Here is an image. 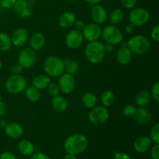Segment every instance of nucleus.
<instances>
[{
  "instance_id": "nucleus-12",
  "label": "nucleus",
  "mask_w": 159,
  "mask_h": 159,
  "mask_svg": "<svg viewBox=\"0 0 159 159\" xmlns=\"http://www.w3.org/2000/svg\"><path fill=\"white\" fill-rule=\"evenodd\" d=\"M84 37L82 31L72 30L69 31L65 37V43L70 49H78L82 46Z\"/></svg>"
},
{
  "instance_id": "nucleus-23",
  "label": "nucleus",
  "mask_w": 159,
  "mask_h": 159,
  "mask_svg": "<svg viewBox=\"0 0 159 159\" xmlns=\"http://www.w3.org/2000/svg\"><path fill=\"white\" fill-rule=\"evenodd\" d=\"M51 83V79L48 75H39L33 79V86L37 89H44Z\"/></svg>"
},
{
  "instance_id": "nucleus-10",
  "label": "nucleus",
  "mask_w": 159,
  "mask_h": 159,
  "mask_svg": "<svg viewBox=\"0 0 159 159\" xmlns=\"http://www.w3.org/2000/svg\"><path fill=\"white\" fill-rule=\"evenodd\" d=\"M84 39L89 42L96 41L102 35V28L97 23H88L85 24L82 30Z\"/></svg>"
},
{
  "instance_id": "nucleus-11",
  "label": "nucleus",
  "mask_w": 159,
  "mask_h": 159,
  "mask_svg": "<svg viewBox=\"0 0 159 159\" xmlns=\"http://www.w3.org/2000/svg\"><path fill=\"white\" fill-rule=\"evenodd\" d=\"M58 86L61 91L65 94H69L74 91L75 88V80L72 75L64 72L59 76Z\"/></svg>"
},
{
  "instance_id": "nucleus-1",
  "label": "nucleus",
  "mask_w": 159,
  "mask_h": 159,
  "mask_svg": "<svg viewBox=\"0 0 159 159\" xmlns=\"http://www.w3.org/2000/svg\"><path fill=\"white\" fill-rule=\"evenodd\" d=\"M88 146V140L82 134H71L65 140L64 149L68 154L77 155L82 153Z\"/></svg>"
},
{
  "instance_id": "nucleus-41",
  "label": "nucleus",
  "mask_w": 159,
  "mask_h": 159,
  "mask_svg": "<svg viewBox=\"0 0 159 159\" xmlns=\"http://www.w3.org/2000/svg\"><path fill=\"white\" fill-rule=\"evenodd\" d=\"M151 155L153 159H159V144H155V146L152 148Z\"/></svg>"
},
{
  "instance_id": "nucleus-18",
  "label": "nucleus",
  "mask_w": 159,
  "mask_h": 159,
  "mask_svg": "<svg viewBox=\"0 0 159 159\" xmlns=\"http://www.w3.org/2000/svg\"><path fill=\"white\" fill-rule=\"evenodd\" d=\"M152 140L146 136H141L137 138L134 144V147L136 152L139 153H144L147 152L152 146Z\"/></svg>"
},
{
  "instance_id": "nucleus-14",
  "label": "nucleus",
  "mask_w": 159,
  "mask_h": 159,
  "mask_svg": "<svg viewBox=\"0 0 159 159\" xmlns=\"http://www.w3.org/2000/svg\"><path fill=\"white\" fill-rule=\"evenodd\" d=\"M10 37L12 44L16 47H22L27 42L28 32L25 28L20 27L13 31Z\"/></svg>"
},
{
  "instance_id": "nucleus-25",
  "label": "nucleus",
  "mask_w": 159,
  "mask_h": 159,
  "mask_svg": "<svg viewBox=\"0 0 159 159\" xmlns=\"http://www.w3.org/2000/svg\"><path fill=\"white\" fill-rule=\"evenodd\" d=\"M152 96L148 91H141L137 95L135 102L139 107H145L150 103Z\"/></svg>"
},
{
  "instance_id": "nucleus-32",
  "label": "nucleus",
  "mask_w": 159,
  "mask_h": 159,
  "mask_svg": "<svg viewBox=\"0 0 159 159\" xmlns=\"http://www.w3.org/2000/svg\"><path fill=\"white\" fill-rule=\"evenodd\" d=\"M137 108L134 106L131 105V104H128V105L124 107V110H123V114L127 118H133L134 117Z\"/></svg>"
},
{
  "instance_id": "nucleus-35",
  "label": "nucleus",
  "mask_w": 159,
  "mask_h": 159,
  "mask_svg": "<svg viewBox=\"0 0 159 159\" xmlns=\"http://www.w3.org/2000/svg\"><path fill=\"white\" fill-rule=\"evenodd\" d=\"M151 96L153 98L155 102H159V82H156L152 87V91H151Z\"/></svg>"
},
{
  "instance_id": "nucleus-31",
  "label": "nucleus",
  "mask_w": 159,
  "mask_h": 159,
  "mask_svg": "<svg viewBox=\"0 0 159 159\" xmlns=\"http://www.w3.org/2000/svg\"><path fill=\"white\" fill-rule=\"evenodd\" d=\"M124 19V13L120 9H115L111 12L110 16V22L113 25L120 24Z\"/></svg>"
},
{
  "instance_id": "nucleus-3",
  "label": "nucleus",
  "mask_w": 159,
  "mask_h": 159,
  "mask_svg": "<svg viewBox=\"0 0 159 159\" xmlns=\"http://www.w3.org/2000/svg\"><path fill=\"white\" fill-rule=\"evenodd\" d=\"M43 70L51 77H59L65 72L64 60L55 56H50L43 62Z\"/></svg>"
},
{
  "instance_id": "nucleus-34",
  "label": "nucleus",
  "mask_w": 159,
  "mask_h": 159,
  "mask_svg": "<svg viewBox=\"0 0 159 159\" xmlns=\"http://www.w3.org/2000/svg\"><path fill=\"white\" fill-rule=\"evenodd\" d=\"M47 88H48V93H49L52 97L59 95V93H60L61 91L60 89H59L58 85H57L56 83H51V82Z\"/></svg>"
},
{
  "instance_id": "nucleus-30",
  "label": "nucleus",
  "mask_w": 159,
  "mask_h": 159,
  "mask_svg": "<svg viewBox=\"0 0 159 159\" xmlns=\"http://www.w3.org/2000/svg\"><path fill=\"white\" fill-rule=\"evenodd\" d=\"M115 95L111 91H106L101 96V102L105 107H109L113 105L115 102Z\"/></svg>"
},
{
  "instance_id": "nucleus-22",
  "label": "nucleus",
  "mask_w": 159,
  "mask_h": 159,
  "mask_svg": "<svg viewBox=\"0 0 159 159\" xmlns=\"http://www.w3.org/2000/svg\"><path fill=\"white\" fill-rule=\"evenodd\" d=\"M51 106L55 111L63 113L67 110L68 104V101L65 97L57 95V96L53 97L52 100H51Z\"/></svg>"
},
{
  "instance_id": "nucleus-28",
  "label": "nucleus",
  "mask_w": 159,
  "mask_h": 159,
  "mask_svg": "<svg viewBox=\"0 0 159 159\" xmlns=\"http://www.w3.org/2000/svg\"><path fill=\"white\" fill-rule=\"evenodd\" d=\"M65 63V71L70 75H75L79 71V65L76 61L71 59L64 60Z\"/></svg>"
},
{
  "instance_id": "nucleus-13",
  "label": "nucleus",
  "mask_w": 159,
  "mask_h": 159,
  "mask_svg": "<svg viewBox=\"0 0 159 159\" xmlns=\"http://www.w3.org/2000/svg\"><path fill=\"white\" fill-rule=\"evenodd\" d=\"M13 10L18 16L23 19L28 18L32 13V9L26 0H16Z\"/></svg>"
},
{
  "instance_id": "nucleus-42",
  "label": "nucleus",
  "mask_w": 159,
  "mask_h": 159,
  "mask_svg": "<svg viewBox=\"0 0 159 159\" xmlns=\"http://www.w3.org/2000/svg\"><path fill=\"white\" fill-rule=\"evenodd\" d=\"M0 159H17L16 155L10 152H5L0 155Z\"/></svg>"
},
{
  "instance_id": "nucleus-29",
  "label": "nucleus",
  "mask_w": 159,
  "mask_h": 159,
  "mask_svg": "<svg viewBox=\"0 0 159 159\" xmlns=\"http://www.w3.org/2000/svg\"><path fill=\"white\" fill-rule=\"evenodd\" d=\"M12 47L10 36L6 33H0V51H8Z\"/></svg>"
},
{
  "instance_id": "nucleus-40",
  "label": "nucleus",
  "mask_w": 159,
  "mask_h": 159,
  "mask_svg": "<svg viewBox=\"0 0 159 159\" xmlns=\"http://www.w3.org/2000/svg\"><path fill=\"white\" fill-rule=\"evenodd\" d=\"M30 159H51L48 155L41 152H36V153L32 154Z\"/></svg>"
},
{
  "instance_id": "nucleus-48",
  "label": "nucleus",
  "mask_w": 159,
  "mask_h": 159,
  "mask_svg": "<svg viewBox=\"0 0 159 159\" xmlns=\"http://www.w3.org/2000/svg\"><path fill=\"white\" fill-rule=\"evenodd\" d=\"M63 159H77L76 156L75 155H71V154H67Z\"/></svg>"
},
{
  "instance_id": "nucleus-16",
  "label": "nucleus",
  "mask_w": 159,
  "mask_h": 159,
  "mask_svg": "<svg viewBox=\"0 0 159 159\" xmlns=\"http://www.w3.org/2000/svg\"><path fill=\"white\" fill-rule=\"evenodd\" d=\"M91 16L95 23L102 24L107 19V12L105 8L99 5H94L92 9Z\"/></svg>"
},
{
  "instance_id": "nucleus-50",
  "label": "nucleus",
  "mask_w": 159,
  "mask_h": 159,
  "mask_svg": "<svg viewBox=\"0 0 159 159\" xmlns=\"http://www.w3.org/2000/svg\"><path fill=\"white\" fill-rule=\"evenodd\" d=\"M2 67V61L0 60V70H1Z\"/></svg>"
},
{
  "instance_id": "nucleus-47",
  "label": "nucleus",
  "mask_w": 159,
  "mask_h": 159,
  "mask_svg": "<svg viewBox=\"0 0 159 159\" xmlns=\"http://www.w3.org/2000/svg\"><path fill=\"white\" fill-rule=\"evenodd\" d=\"M85 1L87 2L90 5H96L98 4L99 2L102 1V0H85Z\"/></svg>"
},
{
  "instance_id": "nucleus-20",
  "label": "nucleus",
  "mask_w": 159,
  "mask_h": 159,
  "mask_svg": "<svg viewBox=\"0 0 159 159\" xmlns=\"http://www.w3.org/2000/svg\"><path fill=\"white\" fill-rule=\"evenodd\" d=\"M132 54L127 46L121 47L116 53V60L120 65H128L132 60Z\"/></svg>"
},
{
  "instance_id": "nucleus-5",
  "label": "nucleus",
  "mask_w": 159,
  "mask_h": 159,
  "mask_svg": "<svg viewBox=\"0 0 159 159\" xmlns=\"http://www.w3.org/2000/svg\"><path fill=\"white\" fill-rule=\"evenodd\" d=\"M127 48L135 54H144L150 50L151 43L143 35H135L127 42Z\"/></svg>"
},
{
  "instance_id": "nucleus-43",
  "label": "nucleus",
  "mask_w": 159,
  "mask_h": 159,
  "mask_svg": "<svg viewBox=\"0 0 159 159\" xmlns=\"http://www.w3.org/2000/svg\"><path fill=\"white\" fill-rule=\"evenodd\" d=\"M75 30L79 31H82L83 30L84 26H85V23L82 20H75Z\"/></svg>"
},
{
  "instance_id": "nucleus-21",
  "label": "nucleus",
  "mask_w": 159,
  "mask_h": 159,
  "mask_svg": "<svg viewBox=\"0 0 159 159\" xmlns=\"http://www.w3.org/2000/svg\"><path fill=\"white\" fill-rule=\"evenodd\" d=\"M45 44V37L43 34L40 32L34 33L30 38V48L34 51H39L42 49Z\"/></svg>"
},
{
  "instance_id": "nucleus-7",
  "label": "nucleus",
  "mask_w": 159,
  "mask_h": 159,
  "mask_svg": "<svg viewBox=\"0 0 159 159\" xmlns=\"http://www.w3.org/2000/svg\"><path fill=\"white\" fill-rule=\"evenodd\" d=\"M109 111L107 107L99 106L92 108L89 113V120L92 124L95 125H100L107 122L109 119Z\"/></svg>"
},
{
  "instance_id": "nucleus-4",
  "label": "nucleus",
  "mask_w": 159,
  "mask_h": 159,
  "mask_svg": "<svg viewBox=\"0 0 159 159\" xmlns=\"http://www.w3.org/2000/svg\"><path fill=\"white\" fill-rule=\"evenodd\" d=\"M6 89L11 94H20L27 87V81L21 74H12L6 81Z\"/></svg>"
},
{
  "instance_id": "nucleus-49",
  "label": "nucleus",
  "mask_w": 159,
  "mask_h": 159,
  "mask_svg": "<svg viewBox=\"0 0 159 159\" xmlns=\"http://www.w3.org/2000/svg\"><path fill=\"white\" fill-rule=\"evenodd\" d=\"M7 124L8 123L6 120H2L0 121V125H1V127H2L3 128H4V127L7 125Z\"/></svg>"
},
{
  "instance_id": "nucleus-44",
  "label": "nucleus",
  "mask_w": 159,
  "mask_h": 159,
  "mask_svg": "<svg viewBox=\"0 0 159 159\" xmlns=\"http://www.w3.org/2000/svg\"><path fill=\"white\" fill-rule=\"evenodd\" d=\"M113 159H132L131 157L129 155L125 153H121V152H118L115 155L114 158Z\"/></svg>"
},
{
  "instance_id": "nucleus-24",
  "label": "nucleus",
  "mask_w": 159,
  "mask_h": 159,
  "mask_svg": "<svg viewBox=\"0 0 159 159\" xmlns=\"http://www.w3.org/2000/svg\"><path fill=\"white\" fill-rule=\"evenodd\" d=\"M18 150L20 154L25 156L31 155L34 152V145L29 140L23 139L18 144Z\"/></svg>"
},
{
  "instance_id": "nucleus-45",
  "label": "nucleus",
  "mask_w": 159,
  "mask_h": 159,
  "mask_svg": "<svg viewBox=\"0 0 159 159\" xmlns=\"http://www.w3.org/2000/svg\"><path fill=\"white\" fill-rule=\"evenodd\" d=\"M6 107L5 105L4 102L2 101V99H0V116H2L6 114Z\"/></svg>"
},
{
  "instance_id": "nucleus-37",
  "label": "nucleus",
  "mask_w": 159,
  "mask_h": 159,
  "mask_svg": "<svg viewBox=\"0 0 159 159\" xmlns=\"http://www.w3.org/2000/svg\"><path fill=\"white\" fill-rule=\"evenodd\" d=\"M120 2L126 9H132L136 5L137 0H120Z\"/></svg>"
},
{
  "instance_id": "nucleus-38",
  "label": "nucleus",
  "mask_w": 159,
  "mask_h": 159,
  "mask_svg": "<svg viewBox=\"0 0 159 159\" xmlns=\"http://www.w3.org/2000/svg\"><path fill=\"white\" fill-rule=\"evenodd\" d=\"M16 0H1V6L5 9L13 8Z\"/></svg>"
},
{
  "instance_id": "nucleus-46",
  "label": "nucleus",
  "mask_w": 159,
  "mask_h": 159,
  "mask_svg": "<svg viewBox=\"0 0 159 159\" xmlns=\"http://www.w3.org/2000/svg\"><path fill=\"white\" fill-rule=\"evenodd\" d=\"M134 27L135 26H134L132 23H129V24H127V26H126V32L128 33V34H133L134 30Z\"/></svg>"
},
{
  "instance_id": "nucleus-27",
  "label": "nucleus",
  "mask_w": 159,
  "mask_h": 159,
  "mask_svg": "<svg viewBox=\"0 0 159 159\" xmlns=\"http://www.w3.org/2000/svg\"><path fill=\"white\" fill-rule=\"evenodd\" d=\"M24 92L26 99L30 102H37L40 99V96H41L40 89H37V88L34 86L26 87Z\"/></svg>"
},
{
  "instance_id": "nucleus-15",
  "label": "nucleus",
  "mask_w": 159,
  "mask_h": 159,
  "mask_svg": "<svg viewBox=\"0 0 159 159\" xmlns=\"http://www.w3.org/2000/svg\"><path fill=\"white\" fill-rule=\"evenodd\" d=\"M5 133L9 138L12 139L21 138L23 134V128L20 124L17 123H8L7 125L4 127Z\"/></svg>"
},
{
  "instance_id": "nucleus-33",
  "label": "nucleus",
  "mask_w": 159,
  "mask_h": 159,
  "mask_svg": "<svg viewBox=\"0 0 159 159\" xmlns=\"http://www.w3.org/2000/svg\"><path fill=\"white\" fill-rule=\"evenodd\" d=\"M150 139L155 144H159V124H155L150 131Z\"/></svg>"
},
{
  "instance_id": "nucleus-36",
  "label": "nucleus",
  "mask_w": 159,
  "mask_h": 159,
  "mask_svg": "<svg viewBox=\"0 0 159 159\" xmlns=\"http://www.w3.org/2000/svg\"><path fill=\"white\" fill-rule=\"evenodd\" d=\"M151 37L156 43L159 42V25H155L151 31Z\"/></svg>"
},
{
  "instance_id": "nucleus-2",
  "label": "nucleus",
  "mask_w": 159,
  "mask_h": 159,
  "mask_svg": "<svg viewBox=\"0 0 159 159\" xmlns=\"http://www.w3.org/2000/svg\"><path fill=\"white\" fill-rule=\"evenodd\" d=\"M85 54L90 63L97 65L101 63L105 57V46L97 40L89 42L85 48Z\"/></svg>"
},
{
  "instance_id": "nucleus-19",
  "label": "nucleus",
  "mask_w": 159,
  "mask_h": 159,
  "mask_svg": "<svg viewBox=\"0 0 159 159\" xmlns=\"http://www.w3.org/2000/svg\"><path fill=\"white\" fill-rule=\"evenodd\" d=\"M76 20V16L73 12L67 11V12H63L60 15L58 18V24L61 27L67 28L71 27L73 26Z\"/></svg>"
},
{
  "instance_id": "nucleus-17",
  "label": "nucleus",
  "mask_w": 159,
  "mask_h": 159,
  "mask_svg": "<svg viewBox=\"0 0 159 159\" xmlns=\"http://www.w3.org/2000/svg\"><path fill=\"white\" fill-rule=\"evenodd\" d=\"M134 118L139 124L146 125L151 122L152 119V115L150 110L146 107H139L137 109Z\"/></svg>"
},
{
  "instance_id": "nucleus-6",
  "label": "nucleus",
  "mask_w": 159,
  "mask_h": 159,
  "mask_svg": "<svg viewBox=\"0 0 159 159\" xmlns=\"http://www.w3.org/2000/svg\"><path fill=\"white\" fill-rule=\"evenodd\" d=\"M107 43V44L116 45L119 44L123 40V34L120 30L116 27V25H109L102 30L101 35Z\"/></svg>"
},
{
  "instance_id": "nucleus-51",
  "label": "nucleus",
  "mask_w": 159,
  "mask_h": 159,
  "mask_svg": "<svg viewBox=\"0 0 159 159\" xmlns=\"http://www.w3.org/2000/svg\"><path fill=\"white\" fill-rule=\"evenodd\" d=\"M68 1H75V0H68Z\"/></svg>"
},
{
  "instance_id": "nucleus-8",
  "label": "nucleus",
  "mask_w": 159,
  "mask_h": 159,
  "mask_svg": "<svg viewBox=\"0 0 159 159\" xmlns=\"http://www.w3.org/2000/svg\"><path fill=\"white\" fill-rule=\"evenodd\" d=\"M130 23L135 26H141L146 24L150 19V13L144 8L138 7L132 9L129 16Z\"/></svg>"
},
{
  "instance_id": "nucleus-9",
  "label": "nucleus",
  "mask_w": 159,
  "mask_h": 159,
  "mask_svg": "<svg viewBox=\"0 0 159 159\" xmlns=\"http://www.w3.org/2000/svg\"><path fill=\"white\" fill-rule=\"evenodd\" d=\"M37 61V54L35 51L30 48H25L20 51L18 56V63L23 68H30Z\"/></svg>"
},
{
  "instance_id": "nucleus-39",
  "label": "nucleus",
  "mask_w": 159,
  "mask_h": 159,
  "mask_svg": "<svg viewBox=\"0 0 159 159\" xmlns=\"http://www.w3.org/2000/svg\"><path fill=\"white\" fill-rule=\"evenodd\" d=\"M23 69V68L22 67V65H20V64L19 63L14 64V65L12 66V68H11V72H12V74L13 75L21 74Z\"/></svg>"
},
{
  "instance_id": "nucleus-26",
  "label": "nucleus",
  "mask_w": 159,
  "mask_h": 159,
  "mask_svg": "<svg viewBox=\"0 0 159 159\" xmlns=\"http://www.w3.org/2000/svg\"><path fill=\"white\" fill-rule=\"evenodd\" d=\"M82 102L84 107L88 109H92L96 107L97 102V98L91 92H87L82 96Z\"/></svg>"
}]
</instances>
